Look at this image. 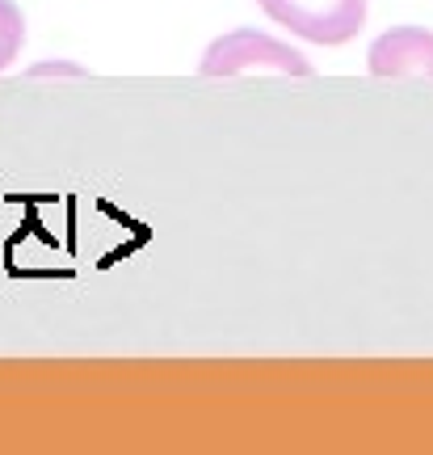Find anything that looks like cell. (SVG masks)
Listing matches in <instances>:
<instances>
[{"label":"cell","mask_w":433,"mask_h":455,"mask_svg":"<svg viewBox=\"0 0 433 455\" xmlns=\"http://www.w3.org/2000/svg\"><path fill=\"white\" fill-rule=\"evenodd\" d=\"M202 76H248V72H282V76H311V64L307 55L273 38V34L261 30H232L219 34L207 47L202 64H198Z\"/></svg>","instance_id":"obj_1"},{"label":"cell","mask_w":433,"mask_h":455,"mask_svg":"<svg viewBox=\"0 0 433 455\" xmlns=\"http://www.w3.org/2000/svg\"><path fill=\"white\" fill-rule=\"evenodd\" d=\"M273 26L320 47H345L366 26V0H257Z\"/></svg>","instance_id":"obj_2"},{"label":"cell","mask_w":433,"mask_h":455,"mask_svg":"<svg viewBox=\"0 0 433 455\" xmlns=\"http://www.w3.org/2000/svg\"><path fill=\"white\" fill-rule=\"evenodd\" d=\"M366 64L374 76H433V34L421 26H396L370 43Z\"/></svg>","instance_id":"obj_3"},{"label":"cell","mask_w":433,"mask_h":455,"mask_svg":"<svg viewBox=\"0 0 433 455\" xmlns=\"http://www.w3.org/2000/svg\"><path fill=\"white\" fill-rule=\"evenodd\" d=\"M26 47V17L13 0H0V72L13 64Z\"/></svg>","instance_id":"obj_4"}]
</instances>
